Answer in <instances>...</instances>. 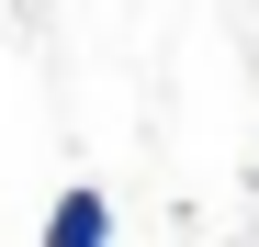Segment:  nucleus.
<instances>
[{"instance_id":"nucleus-1","label":"nucleus","mask_w":259,"mask_h":247,"mask_svg":"<svg viewBox=\"0 0 259 247\" xmlns=\"http://www.w3.org/2000/svg\"><path fill=\"white\" fill-rule=\"evenodd\" d=\"M46 247H113V202H102V191H57Z\"/></svg>"}]
</instances>
